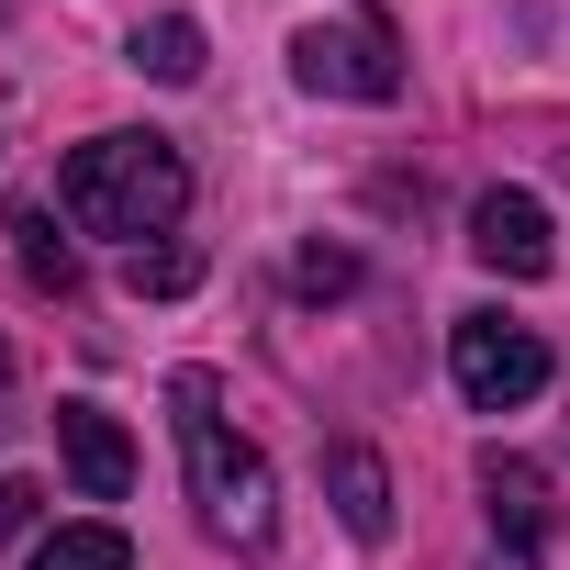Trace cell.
<instances>
[{"label": "cell", "mask_w": 570, "mask_h": 570, "mask_svg": "<svg viewBox=\"0 0 570 570\" xmlns=\"http://www.w3.org/2000/svg\"><path fill=\"white\" fill-rule=\"evenodd\" d=\"M325 481H336L347 537H358V548H381V537H392V470H381V448H336V459H325Z\"/></svg>", "instance_id": "obj_7"}, {"label": "cell", "mask_w": 570, "mask_h": 570, "mask_svg": "<svg viewBox=\"0 0 570 570\" xmlns=\"http://www.w3.org/2000/svg\"><path fill=\"white\" fill-rule=\"evenodd\" d=\"M292 79L325 101H403V57L381 23H303L292 35Z\"/></svg>", "instance_id": "obj_4"}, {"label": "cell", "mask_w": 570, "mask_h": 570, "mask_svg": "<svg viewBox=\"0 0 570 570\" xmlns=\"http://www.w3.org/2000/svg\"><path fill=\"white\" fill-rule=\"evenodd\" d=\"M448 370H459V403L514 414V403L548 392V336L537 325H503V314H459L448 325Z\"/></svg>", "instance_id": "obj_3"}, {"label": "cell", "mask_w": 570, "mask_h": 570, "mask_svg": "<svg viewBox=\"0 0 570 570\" xmlns=\"http://www.w3.org/2000/svg\"><path fill=\"white\" fill-rule=\"evenodd\" d=\"M146 79H168V90H190L202 79V23L190 12H157V23H135V46H124Z\"/></svg>", "instance_id": "obj_9"}, {"label": "cell", "mask_w": 570, "mask_h": 570, "mask_svg": "<svg viewBox=\"0 0 570 570\" xmlns=\"http://www.w3.org/2000/svg\"><path fill=\"white\" fill-rule=\"evenodd\" d=\"M35 570H135V537L124 525H57V537H35Z\"/></svg>", "instance_id": "obj_11"}, {"label": "cell", "mask_w": 570, "mask_h": 570, "mask_svg": "<svg viewBox=\"0 0 570 570\" xmlns=\"http://www.w3.org/2000/svg\"><path fill=\"white\" fill-rule=\"evenodd\" d=\"M470 257L503 268V279H548V257H559L548 202H537V190H481V202H470Z\"/></svg>", "instance_id": "obj_5"}, {"label": "cell", "mask_w": 570, "mask_h": 570, "mask_svg": "<svg viewBox=\"0 0 570 570\" xmlns=\"http://www.w3.org/2000/svg\"><path fill=\"white\" fill-rule=\"evenodd\" d=\"M57 202H68L79 235H135L146 246V235H168L190 213V168H179L168 135H90L57 168Z\"/></svg>", "instance_id": "obj_1"}, {"label": "cell", "mask_w": 570, "mask_h": 570, "mask_svg": "<svg viewBox=\"0 0 570 570\" xmlns=\"http://www.w3.org/2000/svg\"><path fill=\"white\" fill-rule=\"evenodd\" d=\"M35 514H46L35 481H0V537H35Z\"/></svg>", "instance_id": "obj_14"}, {"label": "cell", "mask_w": 570, "mask_h": 570, "mask_svg": "<svg viewBox=\"0 0 570 570\" xmlns=\"http://www.w3.org/2000/svg\"><path fill=\"white\" fill-rule=\"evenodd\" d=\"M168 414H179V470H190L202 525L235 537V548H268V537H279V481H268V459H257L246 436H224L213 370H179V381H168Z\"/></svg>", "instance_id": "obj_2"}, {"label": "cell", "mask_w": 570, "mask_h": 570, "mask_svg": "<svg viewBox=\"0 0 570 570\" xmlns=\"http://www.w3.org/2000/svg\"><path fill=\"white\" fill-rule=\"evenodd\" d=\"M0 12H12V0H0Z\"/></svg>", "instance_id": "obj_15"}, {"label": "cell", "mask_w": 570, "mask_h": 570, "mask_svg": "<svg viewBox=\"0 0 570 570\" xmlns=\"http://www.w3.org/2000/svg\"><path fill=\"white\" fill-rule=\"evenodd\" d=\"M190 279H202L190 246H135V257H124V292H135V303H179Z\"/></svg>", "instance_id": "obj_12"}, {"label": "cell", "mask_w": 570, "mask_h": 570, "mask_svg": "<svg viewBox=\"0 0 570 570\" xmlns=\"http://www.w3.org/2000/svg\"><path fill=\"white\" fill-rule=\"evenodd\" d=\"M12 257H23V279H35V292H79V246H68L35 202L12 213Z\"/></svg>", "instance_id": "obj_10"}, {"label": "cell", "mask_w": 570, "mask_h": 570, "mask_svg": "<svg viewBox=\"0 0 570 570\" xmlns=\"http://www.w3.org/2000/svg\"><path fill=\"white\" fill-rule=\"evenodd\" d=\"M481 503H492V525H503L514 548L548 537V470H537V459H503V448H492V459H481Z\"/></svg>", "instance_id": "obj_8"}, {"label": "cell", "mask_w": 570, "mask_h": 570, "mask_svg": "<svg viewBox=\"0 0 570 570\" xmlns=\"http://www.w3.org/2000/svg\"><path fill=\"white\" fill-rule=\"evenodd\" d=\"M292 292H303V303H336V292H358V257H347V246H303V257H292Z\"/></svg>", "instance_id": "obj_13"}, {"label": "cell", "mask_w": 570, "mask_h": 570, "mask_svg": "<svg viewBox=\"0 0 570 570\" xmlns=\"http://www.w3.org/2000/svg\"><path fill=\"white\" fill-rule=\"evenodd\" d=\"M57 459H68V481H79L90 503H124V492H135V436H124L101 403H57Z\"/></svg>", "instance_id": "obj_6"}]
</instances>
